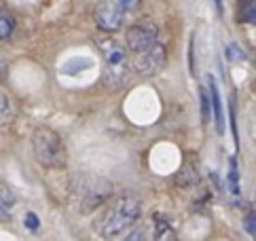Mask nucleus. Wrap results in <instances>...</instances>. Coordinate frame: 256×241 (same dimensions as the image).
<instances>
[{"instance_id":"nucleus-1","label":"nucleus","mask_w":256,"mask_h":241,"mask_svg":"<svg viewBox=\"0 0 256 241\" xmlns=\"http://www.w3.org/2000/svg\"><path fill=\"white\" fill-rule=\"evenodd\" d=\"M142 216V201L134 192H125L104 212L98 222V233L104 239H114L127 228H132Z\"/></svg>"},{"instance_id":"nucleus-2","label":"nucleus","mask_w":256,"mask_h":241,"mask_svg":"<svg viewBox=\"0 0 256 241\" xmlns=\"http://www.w3.org/2000/svg\"><path fill=\"white\" fill-rule=\"evenodd\" d=\"M34 159L44 170H64L68 163V152L60 134L47 125H40L32 132Z\"/></svg>"},{"instance_id":"nucleus-3","label":"nucleus","mask_w":256,"mask_h":241,"mask_svg":"<svg viewBox=\"0 0 256 241\" xmlns=\"http://www.w3.org/2000/svg\"><path fill=\"white\" fill-rule=\"evenodd\" d=\"M98 47L104 55V82L112 89L123 87L127 80V74H130L127 51L114 38H100Z\"/></svg>"},{"instance_id":"nucleus-4","label":"nucleus","mask_w":256,"mask_h":241,"mask_svg":"<svg viewBox=\"0 0 256 241\" xmlns=\"http://www.w3.org/2000/svg\"><path fill=\"white\" fill-rule=\"evenodd\" d=\"M138 2L140 0H100L94 11L98 28L104 32H116Z\"/></svg>"},{"instance_id":"nucleus-5","label":"nucleus","mask_w":256,"mask_h":241,"mask_svg":"<svg viewBox=\"0 0 256 241\" xmlns=\"http://www.w3.org/2000/svg\"><path fill=\"white\" fill-rule=\"evenodd\" d=\"M125 42H127V49H130L132 55H140L161 40H159V34L152 26L138 24V26H132L130 30L125 32Z\"/></svg>"},{"instance_id":"nucleus-6","label":"nucleus","mask_w":256,"mask_h":241,"mask_svg":"<svg viewBox=\"0 0 256 241\" xmlns=\"http://www.w3.org/2000/svg\"><path fill=\"white\" fill-rule=\"evenodd\" d=\"M163 64H166V47H163V42H157L148 51L134 55L132 66L140 76H154L163 68Z\"/></svg>"},{"instance_id":"nucleus-7","label":"nucleus","mask_w":256,"mask_h":241,"mask_svg":"<svg viewBox=\"0 0 256 241\" xmlns=\"http://www.w3.org/2000/svg\"><path fill=\"white\" fill-rule=\"evenodd\" d=\"M208 91H210V100H212V118L216 125V134L222 136L224 134V114H222V104H220V94H218V85L214 76H208Z\"/></svg>"},{"instance_id":"nucleus-8","label":"nucleus","mask_w":256,"mask_h":241,"mask_svg":"<svg viewBox=\"0 0 256 241\" xmlns=\"http://www.w3.org/2000/svg\"><path fill=\"white\" fill-rule=\"evenodd\" d=\"M226 186L233 197L242 194V184H240V163L237 156H228V168H226Z\"/></svg>"},{"instance_id":"nucleus-9","label":"nucleus","mask_w":256,"mask_h":241,"mask_svg":"<svg viewBox=\"0 0 256 241\" xmlns=\"http://www.w3.org/2000/svg\"><path fill=\"white\" fill-rule=\"evenodd\" d=\"M152 241H178L176 230L163 216H154V237Z\"/></svg>"},{"instance_id":"nucleus-10","label":"nucleus","mask_w":256,"mask_h":241,"mask_svg":"<svg viewBox=\"0 0 256 241\" xmlns=\"http://www.w3.org/2000/svg\"><path fill=\"white\" fill-rule=\"evenodd\" d=\"M13 30H15V22H13L11 13L0 4V40H6L8 36L13 34Z\"/></svg>"},{"instance_id":"nucleus-11","label":"nucleus","mask_w":256,"mask_h":241,"mask_svg":"<svg viewBox=\"0 0 256 241\" xmlns=\"http://www.w3.org/2000/svg\"><path fill=\"white\" fill-rule=\"evenodd\" d=\"M199 102H201V123H208L212 118V100H210V91L201 87L199 89Z\"/></svg>"},{"instance_id":"nucleus-12","label":"nucleus","mask_w":256,"mask_h":241,"mask_svg":"<svg viewBox=\"0 0 256 241\" xmlns=\"http://www.w3.org/2000/svg\"><path fill=\"white\" fill-rule=\"evenodd\" d=\"M242 22H256V0H240Z\"/></svg>"},{"instance_id":"nucleus-13","label":"nucleus","mask_w":256,"mask_h":241,"mask_svg":"<svg viewBox=\"0 0 256 241\" xmlns=\"http://www.w3.org/2000/svg\"><path fill=\"white\" fill-rule=\"evenodd\" d=\"M11 116H13L11 102H8L4 91H0V123H6V120H11Z\"/></svg>"},{"instance_id":"nucleus-14","label":"nucleus","mask_w":256,"mask_h":241,"mask_svg":"<svg viewBox=\"0 0 256 241\" xmlns=\"http://www.w3.org/2000/svg\"><path fill=\"white\" fill-rule=\"evenodd\" d=\"M15 201H17V194H15V190L8 186V184H0V203H4V206H8V208H13L15 206Z\"/></svg>"},{"instance_id":"nucleus-15","label":"nucleus","mask_w":256,"mask_h":241,"mask_svg":"<svg viewBox=\"0 0 256 241\" xmlns=\"http://www.w3.org/2000/svg\"><path fill=\"white\" fill-rule=\"evenodd\" d=\"M244 228H246V233H248L252 239H256V212L254 210L246 212V216H244Z\"/></svg>"},{"instance_id":"nucleus-16","label":"nucleus","mask_w":256,"mask_h":241,"mask_svg":"<svg viewBox=\"0 0 256 241\" xmlns=\"http://www.w3.org/2000/svg\"><path fill=\"white\" fill-rule=\"evenodd\" d=\"M228 118H231V129H233V138H235V148H240V132H237V118H235V98H231V104H228Z\"/></svg>"},{"instance_id":"nucleus-17","label":"nucleus","mask_w":256,"mask_h":241,"mask_svg":"<svg viewBox=\"0 0 256 241\" xmlns=\"http://www.w3.org/2000/svg\"><path fill=\"white\" fill-rule=\"evenodd\" d=\"M24 224L26 228L30 230V233H38V228H40V218L34 214V212H28V214L24 216Z\"/></svg>"},{"instance_id":"nucleus-18","label":"nucleus","mask_w":256,"mask_h":241,"mask_svg":"<svg viewBox=\"0 0 256 241\" xmlns=\"http://www.w3.org/2000/svg\"><path fill=\"white\" fill-rule=\"evenodd\" d=\"M123 241H146V237H144V228H136V230H132V233L127 235Z\"/></svg>"},{"instance_id":"nucleus-19","label":"nucleus","mask_w":256,"mask_h":241,"mask_svg":"<svg viewBox=\"0 0 256 241\" xmlns=\"http://www.w3.org/2000/svg\"><path fill=\"white\" fill-rule=\"evenodd\" d=\"M11 210L13 208H8V206H4V203H0V222H8V220H11Z\"/></svg>"},{"instance_id":"nucleus-20","label":"nucleus","mask_w":256,"mask_h":241,"mask_svg":"<svg viewBox=\"0 0 256 241\" xmlns=\"http://www.w3.org/2000/svg\"><path fill=\"white\" fill-rule=\"evenodd\" d=\"M4 76H6V64H4V60H0V80Z\"/></svg>"},{"instance_id":"nucleus-21","label":"nucleus","mask_w":256,"mask_h":241,"mask_svg":"<svg viewBox=\"0 0 256 241\" xmlns=\"http://www.w3.org/2000/svg\"><path fill=\"white\" fill-rule=\"evenodd\" d=\"M214 2H216V8H218V13L222 15V0H214Z\"/></svg>"}]
</instances>
